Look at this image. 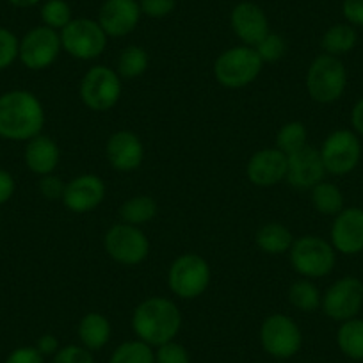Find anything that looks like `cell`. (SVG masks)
<instances>
[{"instance_id":"60d3db41","label":"cell","mask_w":363,"mask_h":363,"mask_svg":"<svg viewBox=\"0 0 363 363\" xmlns=\"http://www.w3.org/2000/svg\"><path fill=\"white\" fill-rule=\"evenodd\" d=\"M15 189L16 184L13 174L6 169H0V205L8 203L11 200L13 194H15Z\"/></svg>"},{"instance_id":"5b68a950","label":"cell","mask_w":363,"mask_h":363,"mask_svg":"<svg viewBox=\"0 0 363 363\" xmlns=\"http://www.w3.org/2000/svg\"><path fill=\"white\" fill-rule=\"evenodd\" d=\"M291 265L308 280L328 277L337 264V251L331 242L317 235H303L294 240L289 251Z\"/></svg>"},{"instance_id":"4fadbf2b","label":"cell","mask_w":363,"mask_h":363,"mask_svg":"<svg viewBox=\"0 0 363 363\" xmlns=\"http://www.w3.org/2000/svg\"><path fill=\"white\" fill-rule=\"evenodd\" d=\"M363 305V284L354 277H345L335 281L323 296V312L330 319L344 323L354 319Z\"/></svg>"},{"instance_id":"277c9868","label":"cell","mask_w":363,"mask_h":363,"mask_svg":"<svg viewBox=\"0 0 363 363\" xmlns=\"http://www.w3.org/2000/svg\"><path fill=\"white\" fill-rule=\"evenodd\" d=\"M306 91L317 104H333L344 95L347 72L344 62L330 54L317 55L306 69Z\"/></svg>"},{"instance_id":"d6a6232c","label":"cell","mask_w":363,"mask_h":363,"mask_svg":"<svg viewBox=\"0 0 363 363\" xmlns=\"http://www.w3.org/2000/svg\"><path fill=\"white\" fill-rule=\"evenodd\" d=\"M255 50L258 52L260 59L265 62H277L280 61L281 57L287 52V43H285L284 38L277 33H269L260 43L255 47Z\"/></svg>"},{"instance_id":"d590c367","label":"cell","mask_w":363,"mask_h":363,"mask_svg":"<svg viewBox=\"0 0 363 363\" xmlns=\"http://www.w3.org/2000/svg\"><path fill=\"white\" fill-rule=\"evenodd\" d=\"M50 363H95L93 352L84 345H65L52 356Z\"/></svg>"},{"instance_id":"7c38bea8","label":"cell","mask_w":363,"mask_h":363,"mask_svg":"<svg viewBox=\"0 0 363 363\" xmlns=\"http://www.w3.org/2000/svg\"><path fill=\"white\" fill-rule=\"evenodd\" d=\"M319 152L326 173L337 174V177L354 171L362 159V145H359L358 135L351 130H335L324 139Z\"/></svg>"},{"instance_id":"f1b7e54d","label":"cell","mask_w":363,"mask_h":363,"mask_svg":"<svg viewBox=\"0 0 363 363\" xmlns=\"http://www.w3.org/2000/svg\"><path fill=\"white\" fill-rule=\"evenodd\" d=\"M148 52L139 45H128L118 55V75L121 79H135L148 69Z\"/></svg>"},{"instance_id":"9c48e42d","label":"cell","mask_w":363,"mask_h":363,"mask_svg":"<svg viewBox=\"0 0 363 363\" xmlns=\"http://www.w3.org/2000/svg\"><path fill=\"white\" fill-rule=\"evenodd\" d=\"M262 349L277 359H289L299 352L303 333L298 323L285 313H272L265 317L260 326Z\"/></svg>"},{"instance_id":"8d00e7d4","label":"cell","mask_w":363,"mask_h":363,"mask_svg":"<svg viewBox=\"0 0 363 363\" xmlns=\"http://www.w3.org/2000/svg\"><path fill=\"white\" fill-rule=\"evenodd\" d=\"M38 189H40L41 196L48 201H57L62 200V194H65L66 184L62 182L61 177L50 173L41 177L40 184H38Z\"/></svg>"},{"instance_id":"ba28073f","label":"cell","mask_w":363,"mask_h":363,"mask_svg":"<svg viewBox=\"0 0 363 363\" xmlns=\"http://www.w3.org/2000/svg\"><path fill=\"white\" fill-rule=\"evenodd\" d=\"M59 34L62 50L79 61H93L100 57L109 41V36L93 18H73Z\"/></svg>"},{"instance_id":"6da1fadb","label":"cell","mask_w":363,"mask_h":363,"mask_svg":"<svg viewBox=\"0 0 363 363\" xmlns=\"http://www.w3.org/2000/svg\"><path fill=\"white\" fill-rule=\"evenodd\" d=\"M45 109L34 93L13 89L0 95V138L8 141H29L41 134Z\"/></svg>"},{"instance_id":"ffe728a7","label":"cell","mask_w":363,"mask_h":363,"mask_svg":"<svg viewBox=\"0 0 363 363\" xmlns=\"http://www.w3.org/2000/svg\"><path fill=\"white\" fill-rule=\"evenodd\" d=\"M331 246L342 255H356L363 251V211L344 208L335 216L331 226Z\"/></svg>"},{"instance_id":"2e32d148","label":"cell","mask_w":363,"mask_h":363,"mask_svg":"<svg viewBox=\"0 0 363 363\" xmlns=\"http://www.w3.org/2000/svg\"><path fill=\"white\" fill-rule=\"evenodd\" d=\"M230 26L233 34L247 47H257L269 33V18L264 9L255 2H239L230 13Z\"/></svg>"},{"instance_id":"5bb4252c","label":"cell","mask_w":363,"mask_h":363,"mask_svg":"<svg viewBox=\"0 0 363 363\" xmlns=\"http://www.w3.org/2000/svg\"><path fill=\"white\" fill-rule=\"evenodd\" d=\"M326 177L323 157L319 150L305 146L299 152L287 155V177L285 182L294 189L306 191L315 187Z\"/></svg>"},{"instance_id":"7bdbcfd3","label":"cell","mask_w":363,"mask_h":363,"mask_svg":"<svg viewBox=\"0 0 363 363\" xmlns=\"http://www.w3.org/2000/svg\"><path fill=\"white\" fill-rule=\"evenodd\" d=\"M351 123H352V128H354L359 135H363V99L358 100L356 106L352 107Z\"/></svg>"},{"instance_id":"30bf717a","label":"cell","mask_w":363,"mask_h":363,"mask_svg":"<svg viewBox=\"0 0 363 363\" xmlns=\"http://www.w3.org/2000/svg\"><path fill=\"white\" fill-rule=\"evenodd\" d=\"M106 253L121 265H139L150 255V240L139 226L118 223L104 237Z\"/></svg>"},{"instance_id":"e0dca14e","label":"cell","mask_w":363,"mask_h":363,"mask_svg":"<svg viewBox=\"0 0 363 363\" xmlns=\"http://www.w3.org/2000/svg\"><path fill=\"white\" fill-rule=\"evenodd\" d=\"M106 198V184L96 174H80L66 184L62 205L75 214L93 212Z\"/></svg>"},{"instance_id":"cb8c5ba5","label":"cell","mask_w":363,"mask_h":363,"mask_svg":"<svg viewBox=\"0 0 363 363\" xmlns=\"http://www.w3.org/2000/svg\"><path fill=\"white\" fill-rule=\"evenodd\" d=\"M358 34L351 23H335L320 38V47L324 54H330L338 57L347 52H351L356 47Z\"/></svg>"},{"instance_id":"7a4b0ae2","label":"cell","mask_w":363,"mask_h":363,"mask_svg":"<svg viewBox=\"0 0 363 363\" xmlns=\"http://www.w3.org/2000/svg\"><path fill=\"white\" fill-rule=\"evenodd\" d=\"M132 330L139 340L159 347L178 337L182 330V312L171 299L153 296L134 308Z\"/></svg>"},{"instance_id":"f546056e","label":"cell","mask_w":363,"mask_h":363,"mask_svg":"<svg viewBox=\"0 0 363 363\" xmlns=\"http://www.w3.org/2000/svg\"><path fill=\"white\" fill-rule=\"evenodd\" d=\"M109 363H155V351L139 338L127 340L114 349Z\"/></svg>"},{"instance_id":"1f68e13d","label":"cell","mask_w":363,"mask_h":363,"mask_svg":"<svg viewBox=\"0 0 363 363\" xmlns=\"http://www.w3.org/2000/svg\"><path fill=\"white\" fill-rule=\"evenodd\" d=\"M40 16L43 26L59 30V33L73 20L72 8H69L66 0H43L41 2Z\"/></svg>"},{"instance_id":"d6986e66","label":"cell","mask_w":363,"mask_h":363,"mask_svg":"<svg viewBox=\"0 0 363 363\" xmlns=\"http://www.w3.org/2000/svg\"><path fill=\"white\" fill-rule=\"evenodd\" d=\"M106 157L116 171L132 173V171L139 169L145 160V146L134 132L118 130L107 139Z\"/></svg>"},{"instance_id":"9a60e30c","label":"cell","mask_w":363,"mask_h":363,"mask_svg":"<svg viewBox=\"0 0 363 363\" xmlns=\"http://www.w3.org/2000/svg\"><path fill=\"white\" fill-rule=\"evenodd\" d=\"M141 16L139 0H104L96 22L109 38H123L134 33Z\"/></svg>"},{"instance_id":"603a6c76","label":"cell","mask_w":363,"mask_h":363,"mask_svg":"<svg viewBox=\"0 0 363 363\" xmlns=\"http://www.w3.org/2000/svg\"><path fill=\"white\" fill-rule=\"evenodd\" d=\"M294 240L296 239L291 230L285 225H281V223H267V225L260 226L257 235H255L257 246L264 253L272 255V257L289 253Z\"/></svg>"},{"instance_id":"7402d4cb","label":"cell","mask_w":363,"mask_h":363,"mask_svg":"<svg viewBox=\"0 0 363 363\" xmlns=\"http://www.w3.org/2000/svg\"><path fill=\"white\" fill-rule=\"evenodd\" d=\"M77 335H79L80 345L89 349L91 352L100 351V349L109 344L113 326H111V320L104 313L89 312L80 319Z\"/></svg>"},{"instance_id":"484cf974","label":"cell","mask_w":363,"mask_h":363,"mask_svg":"<svg viewBox=\"0 0 363 363\" xmlns=\"http://www.w3.org/2000/svg\"><path fill=\"white\" fill-rule=\"evenodd\" d=\"M157 216V201L146 194L132 196L120 207L121 223L141 226L152 221Z\"/></svg>"},{"instance_id":"83f0119b","label":"cell","mask_w":363,"mask_h":363,"mask_svg":"<svg viewBox=\"0 0 363 363\" xmlns=\"http://www.w3.org/2000/svg\"><path fill=\"white\" fill-rule=\"evenodd\" d=\"M289 303L299 312L312 313L323 305V294L313 281H310L308 278H301L289 287Z\"/></svg>"},{"instance_id":"44dd1931","label":"cell","mask_w":363,"mask_h":363,"mask_svg":"<svg viewBox=\"0 0 363 363\" xmlns=\"http://www.w3.org/2000/svg\"><path fill=\"white\" fill-rule=\"evenodd\" d=\"M59 159H61V150H59L57 143L48 135L40 134L27 141L23 160L30 173L38 174V177L54 173Z\"/></svg>"},{"instance_id":"74e56055","label":"cell","mask_w":363,"mask_h":363,"mask_svg":"<svg viewBox=\"0 0 363 363\" xmlns=\"http://www.w3.org/2000/svg\"><path fill=\"white\" fill-rule=\"evenodd\" d=\"M139 8L148 18H166L177 8V0H139Z\"/></svg>"},{"instance_id":"d4e9b609","label":"cell","mask_w":363,"mask_h":363,"mask_svg":"<svg viewBox=\"0 0 363 363\" xmlns=\"http://www.w3.org/2000/svg\"><path fill=\"white\" fill-rule=\"evenodd\" d=\"M337 344L347 358L362 362L363 359V320L349 319L340 324L337 331Z\"/></svg>"},{"instance_id":"836d02e7","label":"cell","mask_w":363,"mask_h":363,"mask_svg":"<svg viewBox=\"0 0 363 363\" xmlns=\"http://www.w3.org/2000/svg\"><path fill=\"white\" fill-rule=\"evenodd\" d=\"M20 40L13 30L0 27V72L13 65L18 59Z\"/></svg>"},{"instance_id":"b9f144b4","label":"cell","mask_w":363,"mask_h":363,"mask_svg":"<svg viewBox=\"0 0 363 363\" xmlns=\"http://www.w3.org/2000/svg\"><path fill=\"white\" fill-rule=\"evenodd\" d=\"M34 347H36L38 351H40L43 356H54L55 352L61 349V347H59L57 337H55V335H52V333L41 335V337L38 338V342H36V345H34Z\"/></svg>"},{"instance_id":"ac0fdd59","label":"cell","mask_w":363,"mask_h":363,"mask_svg":"<svg viewBox=\"0 0 363 363\" xmlns=\"http://www.w3.org/2000/svg\"><path fill=\"white\" fill-rule=\"evenodd\" d=\"M246 177L257 187L278 186L287 177V155L277 146L258 150L247 160Z\"/></svg>"},{"instance_id":"f35d334b","label":"cell","mask_w":363,"mask_h":363,"mask_svg":"<svg viewBox=\"0 0 363 363\" xmlns=\"http://www.w3.org/2000/svg\"><path fill=\"white\" fill-rule=\"evenodd\" d=\"M4 363H45V356L34 345L13 349Z\"/></svg>"},{"instance_id":"ee69618b","label":"cell","mask_w":363,"mask_h":363,"mask_svg":"<svg viewBox=\"0 0 363 363\" xmlns=\"http://www.w3.org/2000/svg\"><path fill=\"white\" fill-rule=\"evenodd\" d=\"M9 4L15 6V8H34V6L41 4L43 0H8Z\"/></svg>"},{"instance_id":"4316f807","label":"cell","mask_w":363,"mask_h":363,"mask_svg":"<svg viewBox=\"0 0 363 363\" xmlns=\"http://www.w3.org/2000/svg\"><path fill=\"white\" fill-rule=\"evenodd\" d=\"M310 200L315 211L323 216H337L344 211V194L331 182H320L315 187H312Z\"/></svg>"},{"instance_id":"ab89813d","label":"cell","mask_w":363,"mask_h":363,"mask_svg":"<svg viewBox=\"0 0 363 363\" xmlns=\"http://www.w3.org/2000/svg\"><path fill=\"white\" fill-rule=\"evenodd\" d=\"M342 15L352 27H363V0H344Z\"/></svg>"},{"instance_id":"8fae6325","label":"cell","mask_w":363,"mask_h":363,"mask_svg":"<svg viewBox=\"0 0 363 363\" xmlns=\"http://www.w3.org/2000/svg\"><path fill=\"white\" fill-rule=\"evenodd\" d=\"M61 50L62 43L59 30L47 26H38L20 40L18 59L26 68L40 72L50 68L57 61Z\"/></svg>"},{"instance_id":"8992f818","label":"cell","mask_w":363,"mask_h":363,"mask_svg":"<svg viewBox=\"0 0 363 363\" xmlns=\"http://www.w3.org/2000/svg\"><path fill=\"white\" fill-rule=\"evenodd\" d=\"M211 265L196 253H186L174 258L167 271V285L177 298L196 299L211 285Z\"/></svg>"},{"instance_id":"3957f363","label":"cell","mask_w":363,"mask_h":363,"mask_svg":"<svg viewBox=\"0 0 363 363\" xmlns=\"http://www.w3.org/2000/svg\"><path fill=\"white\" fill-rule=\"evenodd\" d=\"M262 68L264 61L255 47L237 45L218 55L214 62V77L223 87L242 89L257 80Z\"/></svg>"},{"instance_id":"4dcf8cb0","label":"cell","mask_w":363,"mask_h":363,"mask_svg":"<svg viewBox=\"0 0 363 363\" xmlns=\"http://www.w3.org/2000/svg\"><path fill=\"white\" fill-rule=\"evenodd\" d=\"M308 130L301 121H289L278 130L277 134V148L284 152L285 155L299 152L305 146H308Z\"/></svg>"},{"instance_id":"52a82bcc","label":"cell","mask_w":363,"mask_h":363,"mask_svg":"<svg viewBox=\"0 0 363 363\" xmlns=\"http://www.w3.org/2000/svg\"><path fill=\"white\" fill-rule=\"evenodd\" d=\"M80 100L84 106L96 113L111 111L121 99L123 84L118 72L107 66H93L80 80Z\"/></svg>"},{"instance_id":"e575fe53","label":"cell","mask_w":363,"mask_h":363,"mask_svg":"<svg viewBox=\"0 0 363 363\" xmlns=\"http://www.w3.org/2000/svg\"><path fill=\"white\" fill-rule=\"evenodd\" d=\"M155 363H191V356L184 345L171 340L155 347Z\"/></svg>"}]
</instances>
